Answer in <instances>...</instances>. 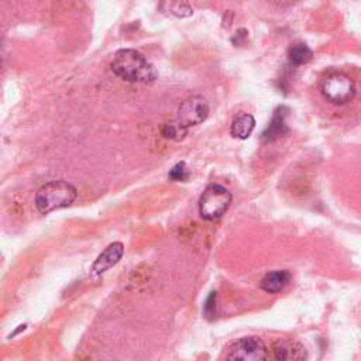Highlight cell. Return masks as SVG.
Returning a JSON list of instances; mask_svg holds the SVG:
<instances>
[{
  "label": "cell",
  "instance_id": "6da1fadb",
  "mask_svg": "<svg viewBox=\"0 0 361 361\" xmlns=\"http://www.w3.org/2000/svg\"><path fill=\"white\" fill-rule=\"evenodd\" d=\"M111 71L127 82L151 83L158 76L154 65L142 54L131 48L120 49L114 54Z\"/></svg>",
  "mask_w": 361,
  "mask_h": 361
},
{
  "label": "cell",
  "instance_id": "7a4b0ae2",
  "mask_svg": "<svg viewBox=\"0 0 361 361\" xmlns=\"http://www.w3.org/2000/svg\"><path fill=\"white\" fill-rule=\"evenodd\" d=\"M76 188L66 180H51L42 185L35 195V207L47 214L56 209L68 207L76 199Z\"/></svg>",
  "mask_w": 361,
  "mask_h": 361
},
{
  "label": "cell",
  "instance_id": "3957f363",
  "mask_svg": "<svg viewBox=\"0 0 361 361\" xmlns=\"http://www.w3.org/2000/svg\"><path fill=\"white\" fill-rule=\"evenodd\" d=\"M231 192L219 183L209 185L199 197V214L203 220H217L221 217L231 203Z\"/></svg>",
  "mask_w": 361,
  "mask_h": 361
},
{
  "label": "cell",
  "instance_id": "277c9868",
  "mask_svg": "<svg viewBox=\"0 0 361 361\" xmlns=\"http://www.w3.org/2000/svg\"><path fill=\"white\" fill-rule=\"evenodd\" d=\"M322 93L333 104H345L354 99L355 85L348 75L336 72L323 79Z\"/></svg>",
  "mask_w": 361,
  "mask_h": 361
},
{
  "label": "cell",
  "instance_id": "5b68a950",
  "mask_svg": "<svg viewBox=\"0 0 361 361\" xmlns=\"http://www.w3.org/2000/svg\"><path fill=\"white\" fill-rule=\"evenodd\" d=\"M226 358L228 360H244V361H262L269 360L271 354L265 343L257 336L241 337L231 343L227 348Z\"/></svg>",
  "mask_w": 361,
  "mask_h": 361
},
{
  "label": "cell",
  "instance_id": "8992f818",
  "mask_svg": "<svg viewBox=\"0 0 361 361\" xmlns=\"http://www.w3.org/2000/svg\"><path fill=\"white\" fill-rule=\"evenodd\" d=\"M209 111L210 109H209L207 100L200 94H195L185 99L180 103L175 121L179 123L182 127L189 128L192 126H197L203 123L207 118Z\"/></svg>",
  "mask_w": 361,
  "mask_h": 361
},
{
  "label": "cell",
  "instance_id": "52a82bcc",
  "mask_svg": "<svg viewBox=\"0 0 361 361\" xmlns=\"http://www.w3.org/2000/svg\"><path fill=\"white\" fill-rule=\"evenodd\" d=\"M272 351L278 361H302L307 357L305 345L292 338H279L275 341Z\"/></svg>",
  "mask_w": 361,
  "mask_h": 361
},
{
  "label": "cell",
  "instance_id": "ba28073f",
  "mask_svg": "<svg viewBox=\"0 0 361 361\" xmlns=\"http://www.w3.org/2000/svg\"><path fill=\"white\" fill-rule=\"evenodd\" d=\"M124 247L121 243L116 241L106 247V250L96 258V261L92 265V274L93 275H102L111 267H114L123 257Z\"/></svg>",
  "mask_w": 361,
  "mask_h": 361
},
{
  "label": "cell",
  "instance_id": "9c48e42d",
  "mask_svg": "<svg viewBox=\"0 0 361 361\" xmlns=\"http://www.w3.org/2000/svg\"><path fill=\"white\" fill-rule=\"evenodd\" d=\"M290 281V272L288 269H275L267 272L259 281V288L267 293L281 292Z\"/></svg>",
  "mask_w": 361,
  "mask_h": 361
},
{
  "label": "cell",
  "instance_id": "30bf717a",
  "mask_svg": "<svg viewBox=\"0 0 361 361\" xmlns=\"http://www.w3.org/2000/svg\"><path fill=\"white\" fill-rule=\"evenodd\" d=\"M288 131L286 126V109L285 107H278L274 113L272 120L269 121L268 127L262 133V140L265 142H271L279 137H282Z\"/></svg>",
  "mask_w": 361,
  "mask_h": 361
},
{
  "label": "cell",
  "instance_id": "8fae6325",
  "mask_svg": "<svg viewBox=\"0 0 361 361\" xmlns=\"http://www.w3.org/2000/svg\"><path fill=\"white\" fill-rule=\"evenodd\" d=\"M255 128V118L248 113L235 116L230 126V134L238 140H247Z\"/></svg>",
  "mask_w": 361,
  "mask_h": 361
},
{
  "label": "cell",
  "instance_id": "7c38bea8",
  "mask_svg": "<svg viewBox=\"0 0 361 361\" xmlns=\"http://www.w3.org/2000/svg\"><path fill=\"white\" fill-rule=\"evenodd\" d=\"M288 58L293 65H305L313 58V51L305 42H295L288 49Z\"/></svg>",
  "mask_w": 361,
  "mask_h": 361
},
{
  "label": "cell",
  "instance_id": "4fadbf2b",
  "mask_svg": "<svg viewBox=\"0 0 361 361\" xmlns=\"http://www.w3.org/2000/svg\"><path fill=\"white\" fill-rule=\"evenodd\" d=\"M161 133L165 138H169V140H173V141H180L186 137L188 134V128L182 127L179 123L176 121H172V123H166L162 126L161 128Z\"/></svg>",
  "mask_w": 361,
  "mask_h": 361
},
{
  "label": "cell",
  "instance_id": "5bb4252c",
  "mask_svg": "<svg viewBox=\"0 0 361 361\" xmlns=\"http://www.w3.org/2000/svg\"><path fill=\"white\" fill-rule=\"evenodd\" d=\"M190 176V172H189V168L186 166V164L183 161L175 164L172 166V169L169 171L168 173V178L172 180V182H186Z\"/></svg>",
  "mask_w": 361,
  "mask_h": 361
},
{
  "label": "cell",
  "instance_id": "9a60e30c",
  "mask_svg": "<svg viewBox=\"0 0 361 361\" xmlns=\"http://www.w3.org/2000/svg\"><path fill=\"white\" fill-rule=\"evenodd\" d=\"M171 10L176 17H189L193 13L188 0H172Z\"/></svg>",
  "mask_w": 361,
  "mask_h": 361
},
{
  "label": "cell",
  "instance_id": "2e32d148",
  "mask_svg": "<svg viewBox=\"0 0 361 361\" xmlns=\"http://www.w3.org/2000/svg\"><path fill=\"white\" fill-rule=\"evenodd\" d=\"M217 305V292H210L209 296L206 298L204 300V305H203V314L207 317V319H213L216 316V306Z\"/></svg>",
  "mask_w": 361,
  "mask_h": 361
}]
</instances>
